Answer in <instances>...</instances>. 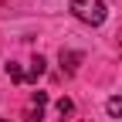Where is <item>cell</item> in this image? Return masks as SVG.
Returning <instances> with one entry per match:
<instances>
[{
	"mask_svg": "<svg viewBox=\"0 0 122 122\" xmlns=\"http://www.w3.org/2000/svg\"><path fill=\"white\" fill-rule=\"evenodd\" d=\"M71 14L81 24H88V27H98V24H105V17H109L105 0H71Z\"/></svg>",
	"mask_w": 122,
	"mask_h": 122,
	"instance_id": "obj_1",
	"label": "cell"
},
{
	"mask_svg": "<svg viewBox=\"0 0 122 122\" xmlns=\"http://www.w3.org/2000/svg\"><path fill=\"white\" fill-rule=\"evenodd\" d=\"M78 65H81V51H65L61 48V68L71 75V71H78Z\"/></svg>",
	"mask_w": 122,
	"mask_h": 122,
	"instance_id": "obj_2",
	"label": "cell"
},
{
	"mask_svg": "<svg viewBox=\"0 0 122 122\" xmlns=\"http://www.w3.org/2000/svg\"><path fill=\"white\" fill-rule=\"evenodd\" d=\"M44 68H48V61H44V58L37 54L34 61H30V68H27V81H37L41 75H44Z\"/></svg>",
	"mask_w": 122,
	"mask_h": 122,
	"instance_id": "obj_3",
	"label": "cell"
},
{
	"mask_svg": "<svg viewBox=\"0 0 122 122\" xmlns=\"http://www.w3.org/2000/svg\"><path fill=\"white\" fill-rule=\"evenodd\" d=\"M105 112H109L112 119H122V98H119V95H112L109 102H105Z\"/></svg>",
	"mask_w": 122,
	"mask_h": 122,
	"instance_id": "obj_4",
	"label": "cell"
},
{
	"mask_svg": "<svg viewBox=\"0 0 122 122\" xmlns=\"http://www.w3.org/2000/svg\"><path fill=\"white\" fill-rule=\"evenodd\" d=\"M41 115H44V109H41V105H34V102H30V105H27V112H24L27 122H41Z\"/></svg>",
	"mask_w": 122,
	"mask_h": 122,
	"instance_id": "obj_5",
	"label": "cell"
},
{
	"mask_svg": "<svg viewBox=\"0 0 122 122\" xmlns=\"http://www.w3.org/2000/svg\"><path fill=\"white\" fill-rule=\"evenodd\" d=\"M7 75H10L14 81H27V71H24L20 65H7Z\"/></svg>",
	"mask_w": 122,
	"mask_h": 122,
	"instance_id": "obj_6",
	"label": "cell"
},
{
	"mask_svg": "<svg viewBox=\"0 0 122 122\" xmlns=\"http://www.w3.org/2000/svg\"><path fill=\"white\" fill-rule=\"evenodd\" d=\"M71 109H75V102H71V98H58V112H61V115H68Z\"/></svg>",
	"mask_w": 122,
	"mask_h": 122,
	"instance_id": "obj_7",
	"label": "cell"
},
{
	"mask_svg": "<svg viewBox=\"0 0 122 122\" xmlns=\"http://www.w3.org/2000/svg\"><path fill=\"white\" fill-rule=\"evenodd\" d=\"M30 102H34V105H41V109H44V105H48V95H44V92H34V95H30Z\"/></svg>",
	"mask_w": 122,
	"mask_h": 122,
	"instance_id": "obj_8",
	"label": "cell"
},
{
	"mask_svg": "<svg viewBox=\"0 0 122 122\" xmlns=\"http://www.w3.org/2000/svg\"><path fill=\"white\" fill-rule=\"evenodd\" d=\"M4 122H7V119H4Z\"/></svg>",
	"mask_w": 122,
	"mask_h": 122,
	"instance_id": "obj_9",
	"label": "cell"
}]
</instances>
